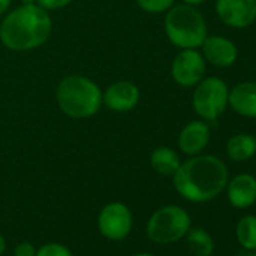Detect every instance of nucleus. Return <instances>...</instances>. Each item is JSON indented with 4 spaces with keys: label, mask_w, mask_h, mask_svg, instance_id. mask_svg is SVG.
<instances>
[{
    "label": "nucleus",
    "mask_w": 256,
    "mask_h": 256,
    "mask_svg": "<svg viewBox=\"0 0 256 256\" xmlns=\"http://www.w3.org/2000/svg\"><path fill=\"white\" fill-rule=\"evenodd\" d=\"M174 187L188 202L204 204L217 198L229 181L226 164L216 156L198 154L181 163L175 172Z\"/></svg>",
    "instance_id": "nucleus-1"
},
{
    "label": "nucleus",
    "mask_w": 256,
    "mask_h": 256,
    "mask_svg": "<svg viewBox=\"0 0 256 256\" xmlns=\"http://www.w3.org/2000/svg\"><path fill=\"white\" fill-rule=\"evenodd\" d=\"M53 30L50 12L36 4L8 11L0 24V42L12 52H30L44 46Z\"/></svg>",
    "instance_id": "nucleus-2"
},
{
    "label": "nucleus",
    "mask_w": 256,
    "mask_h": 256,
    "mask_svg": "<svg viewBox=\"0 0 256 256\" xmlns=\"http://www.w3.org/2000/svg\"><path fill=\"white\" fill-rule=\"evenodd\" d=\"M56 102L59 110L71 119H88L102 107V90L89 77L68 74L56 86Z\"/></svg>",
    "instance_id": "nucleus-3"
},
{
    "label": "nucleus",
    "mask_w": 256,
    "mask_h": 256,
    "mask_svg": "<svg viewBox=\"0 0 256 256\" xmlns=\"http://www.w3.org/2000/svg\"><path fill=\"white\" fill-rule=\"evenodd\" d=\"M163 26L169 42L181 50L199 48L208 35L204 16L187 4H175L164 14Z\"/></svg>",
    "instance_id": "nucleus-4"
},
{
    "label": "nucleus",
    "mask_w": 256,
    "mask_h": 256,
    "mask_svg": "<svg viewBox=\"0 0 256 256\" xmlns=\"http://www.w3.org/2000/svg\"><path fill=\"white\" fill-rule=\"evenodd\" d=\"M190 228L192 218L182 206L164 205L151 214L146 223V235L157 244H172L182 240Z\"/></svg>",
    "instance_id": "nucleus-5"
},
{
    "label": "nucleus",
    "mask_w": 256,
    "mask_h": 256,
    "mask_svg": "<svg viewBox=\"0 0 256 256\" xmlns=\"http://www.w3.org/2000/svg\"><path fill=\"white\" fill-rule=\"evenodd\" d=\"M229 88L220 77H204L193 90L192 106L205 122L217 120L228 107Z\"/></svg>",
    "instance_id": "nucleus-6"
},
{
    "label": "nucleus",
    "mask_w": 256,
    "mask_h": 256,
    "mask_svg": "<svg viewBox=\"0 0 256 256\" xmlns=\"http://www.w3.org/2000/svg\"><path fill=\"white\" fill-rule=\"evenodd\" d=\"M98 230L110 241H122L133 229L132 210L122 202H108L98 212Z\"/></svg>",
    "instance_id": "nucleus-7"
},
{
    "label": "nucleus",
    "mask_w": 256,
    "mask_h": 256,
    "mask_svg": "<svg viewBox=\"0 0 256 256\" xmlns=\"http://www.w3.org/2000/svg\"><path fill=\"white\" fill-rule=\"evenodd\" d=\"M206 72V62L198 48L181 50L172 60V80L181 88H194Z\"/></svg>",
    "instance_id": "nucleus-8"
},
{
    "label": "nucleus",
    "mask_w": 256,
    "mask_h": 256,
    "mask_svg": "<svg viewBox=\"0 0 256 256\" xmlns=\"http://www.w3.org/2000/svg\"><path fill=\"white\" fill-rule=\"evenodd\" d=\"M216 14L232 29H246L256 22L254 0H216Z\"/></svg>",
    "instance_id": "nucleus-9"
},
{
    "label": "nucleus",
    "mask_w": 256,
    "mask_h": 256,
    "mask_svg": "<svg viewBox=\"0 0 256 256\" xmlns=\"http://www.w3.org/2000/svg\"><path fill=\"white\" fill-rule=\"evenodd\" d=\"M140 89L130 80H119L102 90V106L114 113H128L138 107Z\"/></svg>",
    "instance_id": "nucleus-10"
},
{
    "label": "nucleus",
    "mask_w": 256,
    "mask_h": 256,
    "mask_svg": "<svg viewBox=\"0 0 256 256\" xmlns=\"http://www.w3.org/2000/svg\"><path fill=\"white\" fill-rule=\"evenodd\" d=\"M199 48L205 62L216 68H229L238 59L236 46L222 35H206Z\"/></svg>",
    "instance_id": "nucleus-11"
},
{
    "label": "nucleus",
    "mask_w": 256,
    "mask_h": 256,
    "mask_svg": "<svg viewBox=\"0 0 256 256\" xmlns=\"http://www.w3.org/2000/svg\"><path fill=\"white\" fill-rule=\"evenodd\" d=\"M211 140L210 125L202 119H194L187 122L178 134V148L187 156H198L205 151Z\"/></svg>",
    "instance_id": "nucleus-12"
},
{
    "label": "nucleus",
    "mask_w": 256,
    "mask_h": 256,
    "mask_svg": "<svg viewBox=\"0 0 256 256\" xmlns=\"http://www.w3.org/2000/svg\"><path fill=\"white\" fill-rule=\"evenodd\" d=\"M228 200L238 210H246L256 202V178L250 174H238L226 184Z\"/></svg>",
    "instance_id": "nucleus-13"
},
{
    "label": "nucleus",
    "mask_w": 256,
    "mask_h": 256,
    "mask_svg": "<svg viewBox=\"0 0 256 256\" xmlns=\"http://www.w3.org/2000/svg\"><path fill=\"white\" fill-rule=\"evenodd\" d=\"M228 106L240 116L256 118V82H241L229 89Z\"/></svg>",
    "instance_id": "nucleus-14"
},
{
    "label": "nucleus",
    "mask_w": 256,
    "mask_h": 256,
    "mask_svg": "<svg viewBox=\"0 0 256 256\" xmlns=\"http://www.w3.org/2000/svg\"><path fill=\"white\" fill-rule=\"evenodd\" d=\"M150 163L158 175L174 176L178 168L181 166L182 160L175 150L169 146H157L156 150H152L150 156Z\"/></svg>",
    "instance_id": "nucleus-15"
},
{
    "label": "nucleus",
    "mask_w": 256,
    "mask_h": 256,
    "mask_svg": "<svg viewBox=\"0 0 256 256\" xmlns=\"http://www.w3.org/2000/svg\"><path fill=\"white\" fill-rule=\"evenodd\" d=\"M226 156L232 162H247L256 156V138L247 133H240L226 142Z\"/></svg>",
    "instance_id": "nucleus-16"
},
{
    "label": "nucleus",
    "mask_w": 256,
    "mask_h": 256,
    "mask_svg": "<svg viewBox=\"0 0 256 256\" xmlns=\"http://www.w3.org/2000/svg\"><path fill=\"white\" fill-rule=\"evenodd\" d=\"M186 238H187V246L194 256H211L212 254L214 241L205 229H202V228L192 229L190 228Z\"/></svg>",
    "instance_id": "nucleus-17"
},
{
    "label": "nucleus",
    "mask_w": 256,
    "mask_h": 256,
    "mask_svg": "<svg viewBox=\"0 0 256 256\" xmlns=\"http://www.w3.org/2000/svg\"><path fill=\"white\" fill-rule=\"evenodd\" d=\"M236 240L246 250H256V216H244L236 224Z\"/></svg>",
    "instance_id": "nucleus-18"
},
{
    "label": "nucleus",
    "mask_w": 256,
    "mask_h": 256,
    "mask_svg": "<svg viewBox=\"0 0 256 256\" xmlns=\"http://www.w3.org/2000/svg\"><path fill=\"white\" fill-rule=\"evenodd\" d=\"M139 8L148 14H166L176 0H136Z\"/></svg>",
    "instance_id": "nucleus-19"
},
{
    "label": "nucleus",
    "mask_w": 256,
    "mask_h": 256,
    "mask_svg": "<svg viewBox=\"0 0 256 256\" xmlns=\"http://www.w3.org/2000/svg\"><path fill=\"white\" fill-rule=\"evenodd\" d=\"M36 256H72V252L60 242H47L36 248Z\"/></svg>",
    "instance_id": "nucleus-20"
},
{
    "label": "nucleus",
    "mask_w": 256,
    "mask_h": 256,
    "mask_svg": "<svg viewBox=\"0 0 256 256\" xmlns=\"http://www.w3.org/2000/svg\"><path fill=\"white\" fill-rule=\"evenodd\" d=\"M35 4L47 12H52L66 8L68 5L72 4V0H35Z\"/></svg>",
    "instance_id": "nucleus-21"
},
{
    "label": "nucleus",
    "mask_w": 256,
    "mask_h": 256,
    "mask_svg": "<svg viewBox=\"0 0 256 256\" xmlns=\"http://www.w3.org/2000/svg\"><path fill=\"white\" fill-rule=\"evenodd\" d=\"M14 256H36V247L29 241H22L16 246Z\"/></svg>",
    "instance_id": "nucleus-22"
},
{
    "label": "nucleus",
    "mask_w": 256,
    "mask_h": 256,
    "mask_svg": "<svg viewBox=\"0 0 256 256\" xmlns=\"http://www.w3.org/2000/svg\"><path fill=\"white\" fill-rule=\"evenodd\" d=\"M11 2H12V0H0V17L5 16L10 11Z\"/></svg>",
    "instance_id": "nucleus-23"
},
{
    "label": "nucleus",
    "mask_w": 256,
    "mask_h": 256,
    "mask_svg": "<svg viewBox=\"0 0 256 256\" xmlns=\"http://www.w3.org/2000/svg\"><path fill=\"white\" fill-rule=\"evenodd\" d=\"M5 250H6V240L2 234H0V256L5 253Z\"/></svg>",
    "instance_id": "nucleus-24"
},
{
    "label": "nucleus",
    "mask_w": 256,
    "mask_h": 256,
    "mask_svg": "<svg viewBox=\"0 0 256 256\" xmlns=\"http://www.w3.org/2000/svg\"><path fill=\"white\" fill-rule=\"evenodd\" d=\"M182 4H187V5H192V6H198L200 4H204L205 0H181Z\"/></svg>",
    "instance_id": "nucleus-25"
},
{
    "label": "nucleus",
    "mask_w": 256,
    "mask_h": 256,
    "mask_svg": "<svg viewBox=\"0 0 256 256\" xmlns=\"http://www.w3.org/2000/svg\"><path fill=\"white\" fill-rule=\"evenodd\" d=\"M132 256H156V254H152V253H134Z\"/></svg>",
    "instance_id": "nucleus-26"
},
{
    "label": "nucleus",
    "mask_w": 256,
    "mask_h": 256,
    "mask_svg": "<svg viewBox=\"0 0 256 256\" xmlns=\"http://www.w3.org/2000/svg\"><path fill=\"white\" fill-rule=\"evenodd\" d=\"M254 256H256V250H254Z\"/></svg>",
    "instance_id": "nucleus-27"
},
{
    "label": "nucleus",
    "mask_w": 256,
    "mask_h": 256,
    "mask_svg": "<svg viewBox=\"0 0 256 256\" xmlns=\"http://www.w3.org/2000/svg\"><path fill=\"white\" fill-rule=\"evenodd\" d=\"M254 2H256V0H254Z\"/></svg>",
    "instance_id": "nucleus-28"
}]
</instances>
